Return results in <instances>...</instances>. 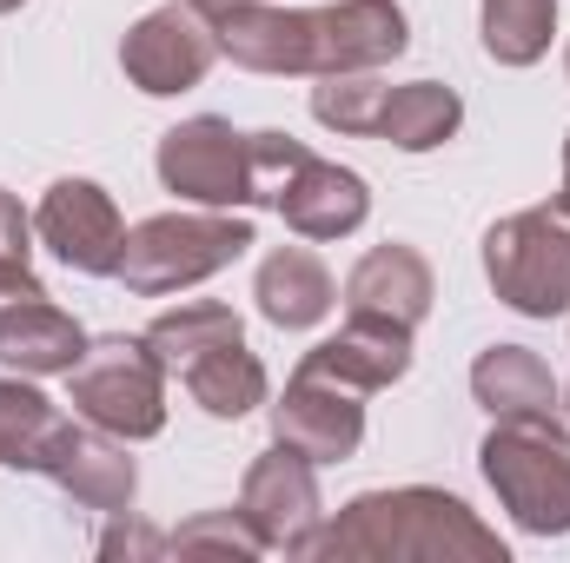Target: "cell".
Masks as SVG:
<instances>
[{"mask_svg": "<svg viewBox=\"0 0 570 563\" xmlns=\"http://www.w3.org/2000/svg\"><path fill=\"white\" fill-rule=\"evenodd\" d=\"M219 53H233L253 73H379L392 67L412 33L399 0H338V7H266L233 0L213 13Z\"/></svg>", "mask_w": 570, "mask_h": 563, "instance_id": "obj_1", "label": "cell"}, {"mask_svg": "<svg viewBox=\"0 0 570 563\" xmlns=\"http://www.w3.org/2000/svg\"><path fill=\"white\" fill-rule=\"evenodd\" d=\"M312 557H358V563H511L504 537L478 524V511L451 491L405 484V491H365L352 497L318 537Z\"/></svg>", "mask_w": 570, "mask_h": 563, "instance_id": "obj_2", "label": "cell"}, {"mask_svg": "<svg viewBox=\"0 0 570 563\" xmlns=\"http://www.w3.org/2000/svg\"><path fill=\"white\" fill-rule=\"evenodd\" d=\"M259 239H253V219H233V213H159L127 233V253H120V273L114 279L140 298H166V292H186V285H206L213 273H226L233 259H246Z\"/></svg>", "mask_w": 570, "mask_h": 563, "instance_id": "obj_3", "label": "cell"}, {"mask_svg": "<svg viewBox=\"0 0 570 563\" xmlns=\"http://www.w3.org/2000/svg\"><path fill=\"white\" fill-rule=\"evenodd\" d=\"M478 464L518 531H531V537L570 531V437L558 431V418H498Z\"/></svg>", "mask_w": 570, "mask_h": 563, "instance_id": "obj_4", "label": "cell"}, {"mask_svg": "<svg viewBox=\"0 0 570 563\" xmlns=\"http://www.w3.org/2000/svg\"><path fill=\"white\" fill-rule=\"evenodd\" d=\"M484 279L524 318H564L570 312V213L564 206H524L484 233Z\"/></svg>", "mask_w": 570, "mask_h": 563, "instance_id": "obj_5", "label": "cell"}, {"mask_svg": "<svg viewBox=\"0 0 570 563\" xmlns=\"http://www.w3.org/2000/svg\"><path fill=\"white\" fill-rule=\"evenodd\" d=\"M73 378V412L127 444L166 431V372L140 338H94L80 352Z\"/></svg>", "mask_w": 570, "mask_h": 563, "instance_id": "obj_6", "label": "cell"}, {"mask_svg": "<svg viewBox=\"0 0 570 563\" xmlns=\"http://www.w3.org/2000/svg\"><path fill=\"white\" fill-rule=\"evenodd\" d=\"M159 186L213 213L253 206V134H233V120L219 113L179 120L173 134H159Z\"/></svg>", "mask_w": 570, "mask_h": 563, "instance_id": "obj_7", "label": "cell"}, {"mask_svg": "<svg viewBox=\"0 0 570 563\" xmlns=\"http://www.w3.org/2000/svg\"><path fill=\"white\" fill-rule=\"evenodd\" d=\"M33 233H40V246L60 266L87 273V279H114L120 273L127 219H120L114 192L94 186V179H53L47 199H40V213H33Z\"/></svg>", "mask_w": 570, "mask_h": 563, "instance_id": "obj_8", "label": "cell"}, {"mask_svg": "<svg viewBox=\"0 0 570 563\" xmlns=\"http://www.w3.org/2000/svg\"><path fill=\"white\" fill-rule=\"evenodd\" d=\"M213 60H219V33H213V20H206L199 7H186V0L153 7L146 20H134V33L120 40L127 80H134L140 93H153V100L199 87Z\"/></svg>", "mask_w": 570, "mask_h": 563, "instance_id": "obj_9", "label": "cell"}, {"mask_svg": "<svg viewBox=\"0 0 570 563\" xmlns=\"http://www.w3.org/2000/svg\"><path fill=\"white\" fill-rule=\"evenodd\" d=\"M318 477L298 451L273 444L266 457H253L246 484H239V517L259 531L266 551H285V557H312V537H318Z\"/></svg>", "mask_w": 570, "mask_h": 563, "instance_id": "obj_10", "label": "cell"}, {"mask_svg": "<svg viewBox=\"0 0 570 563\" xmlns=\"http://www.w3.org/2000/svg\"><path fill=\"white\" fill-rule=\"evenodd\" d=\"M273 444L298 451L305 464H345L365 444L358 392H345L332 378H312V372H292L285 398L273 405Z\"/></svg>", "mask_w": 570, "mask_h": 563, "instance_id": "obj_11", "label": "cell"}, {"mask_svg": "<svg viewBox=\"0 0 570 563\" xmlns=\"http://www.w3.org/2000/svg\"><path fill=\"white\" fill-rule=\"evenodd\" d=\"M40 477H53L80 511H100V517H127L134 491H140V471L127 457V437L100 431V424H73L60 431V444L47 451Z\"/></svg>", "mask_w": 570, "mask_h": 563, "instance_id": "obj_12", "label": "cell"}, {"mask_svg": "<svg viewBox=\"0 0 570 563\" xmlns=\"http://www.w3.org/2000/svg\"><path fill=\"white\" fill-rule=\"evenodd\" d=\"M273 206H279V219L298 239H345V233L365 226L372 192H365V179H358L352 166H332V159H318V152H298V159L285 166Z\"/></svg>", "mask_w": 570, "mask_h": 563, "instance_id": "obj_13", "label": "cell"}, {"mask_svg": "<svg viewBox=\"0 0 570 563\" xmlns=\"http://www.w3.org/2000/svg\"><path fill=\"white\" fill-rule=\"evenodd\" d=\"M298 372H312V378H332V385H345V392H385V385H399L405 372H412V332L405 325H392V318H365V312H352L325 345H312L305 358H298Z\"/></svg>", "mask_w": 570, "mask_h": 563, "instance_id": "obj_14", "label": "cell"}, {"mask_svg": "<svg viewBox=\"0 0 570 563\" xmlns=\"http://www.w3.org/2000/svg\"><path fill=\"white\" fill-rule=\"evenodd\" d=\"M345 312H365V318H392L405 332H419L431 312V266L425 253L412 246H372L352 279H345Z\"/></svg>", "mask_w": 570, "mask_h": 563, "instance_id": "obj_15", "label": "cell"}, {"mask_svg": "<svg viewBox=\"0 0 570 563\" xmlns=\"http://www.w3.org/2000/svg\"><path fill=\"white\" fill-rule=\"evenodd\" d=\"M80 352H87L80 318L60 312L47 292L27 298V305H13V312H0V365H13L27 378H47V372H73Z\"/></svg>", "mask_w": 570, "mask_h": 563, "instance_id": "obj_16", "label": "cell"}, {"mask_svg": "<svg viewBox=\"0 0 570 563\" xmlns=\"http://www.w3.org/2000/svg\"><path fill=\"white\" fill-rule=\"evenodd\" d=\"M253 298H259V318H266V325H279V332H312V325L338 305V285L318 266V253L279 246V253H266V266H259V279H253Z\"/></svg>", "mask_w": 570, "mask_h": 563, "instance_id": "obj_17", "label": "cell"}, {"mask_svg": "<svg viewBox=\"0 0 570 563\" xmlns=\"http://www.w3.org/2000/svg\"><path fill=\"white\" fill-rule=\"evenodd\" d=\"M471 398L491 418H558V378L531 345H491L471 365Z\"/></svg>", "mask_w": 570, "mask_h": 563, "instance_id": "obj_18", "label": "cell"}, {"mask_svg": "<svg viewBox=\"0 0 570 563\" xmlns=\"http://www.w3.org/2000/svg\"><path fill=\"white\" fill-rule=\"evenodd\" d=\"M179 385L193 392V405H199L206 418H246V412L266 405V365L246 352V338H226V345L199 352V358L179 372Z\"/></svg>", "mask_w": 570, "mask_h": 563, "instance_id": "obj_19", "label": "cell"}, {"mask_svg": "<svg viewBox=\"0 0 570 563\" xmlns=\"http://www.w3.org/2000/svg\"><path fill=\"white\" fill-rule=\"evenodd\" d=\"M464 127V100L438 80H405V87H385V107H379V134L372 140H392L399 152H431Z\"/></svg>", "mask_w": 570, "mask_h": 563, "instance_id": "obj_20", "label": "cell"}, {"mask_svg": "<svg viewBox=\"0 0 570 563\" xmlns=\"http://www.w3.org/2000/svg\"><path fill=\"white\" fill-rule=\"evenodd\" d=\"M226 338H246V325H239V312L219 305V298H186V305L159 312V318L140 332V345L159 358L166 378H179L199 352H213V345H226Z\"/></svg>", "mask_w": 570, "mask_h": 563, "instance_id": "obj_21", "label": "cell"}, {"mask_svg": "<svg viewBox=\"0 0 570 563\" xmlns=\"http://www.w3.org/2000/svg\"><path fill=\"white\" fill-rule=\"evenodd\" d=\"M60 431L67 418L47 392H33L27 378H0V464L7 471H40Z\"/></svg>", "mask_w": 570, "mask_h": 563, "instance_id": "obj_22", "label": "cell"}, {"mask_svg": "<svg viewBox=\"0 0 570 563\" xmlns=\"http://www.w3.org/2000/svg\"><path fill=\"white\" fill-rule=\"evenodd\" d=\"M558 0H484V53L498 67H538L551 53Z\"/></svg>", "mask_w": 570, "mask_h": 563, "instance_id": "obj_23", "label": "cell"}, {"mask_svg": "<svg viewBox=\"0 0 570 563\" xmlns=\"http://www.w3.org/2000/svg\"><path fill=\"white\" fill-rule=\"evenodd\" d=\"M379 107H385V80L379 73H325L312 87V120L332 127V134L372 140L379 134Z\"/></svg>", "mask_w": 570, "mask_h": 563, "instance_id": "obj_24", "label": "cell"}, {"mask_svg": "<svg viewBox=\"0 0 570 563\" xmlns=\"http://www.w3.org/2000/svg\"><path fill=\"white\" fill-rule=\"evenodd\" d=\"M166 544H173V551H239V557H259V551H266V544H259V531H253L239 511H219V517L179 524Z\"/></svg>", "mask_w": 570, "mask_h": 563, "instance_id": "obj_25", "label": "cell"}, {"mask_svg": "<svg viewBox=\"0 0 570 563\" xmlns=\"http://www.w3.org/2000/svg\"><path fill=\"white\" fill-rule=\"evenodd\" d=\"M127 551H166V537H153L140 524H114V531L100 537V557H127Z\"/></svg>", "mask_w": 570, "mask_h": 563, "instance_id": "obj_26", "label": "cell"}, {"mask_svg": "<svg viewBox=\"0 0 570 563\" xmlns=\"http://www.w3.org/2000/svg\"><path fill=\"white\" fill-rule=\"evenodd\" d=\"M558 206L570 213V134H564V192H558Z\"/></svg>", "mask_w": 570, "mask_h": 563, "instance_id": "obj_27", "label": "cell"}, {"mask_svg": "<svg viewBox=\"0 0 570 563\" xmlns=\"http://www.w3.org/2000/svg\"><path fill=\"white\" fill-rule=\"evenodd\" d=\"M13 7H27V0H0V13H13Z\"/></svg>", "mask_w": 570, "mask_h": 563, "instance_id": "obj_28", "label": "cell"}, {"mask_svg": "<svg viewBox=\"0 0 570 563\" xmlns=\"http://www.w3.org/2000/svg\"><path fill=\"white\" fill-rule=\"evenodd\" d=\"M564 418H570V385H564Z\"/></svg>", "mask_w": 570, "mask_h": 563, "instance_id": "obj_29", "label": "cell"}, {"mask_svg": "<svg viewBox=\"0 0 570 563\" xmlns=\"http://www.w3.org/2000/svg\"><path fill=\"white\" fill-rule=\"evenodd\" d=\"M564 73H570V47H564Z\"/></svg>", "mask_w": 570, "mask_h": 563, "instance_id": "obj_30", "label": "cell"}]
</instances>
